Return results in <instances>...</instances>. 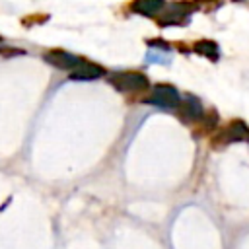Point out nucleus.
Wrapping results in <instances>:
<instances>
[{"label": "nucleus", "instance_id": "6", "mask_svg": "<svg viewBox=\"0 0 249 249\" xmlns=\"http://www.w3.org/2000/svg\"><path fill=\"white\" fill-rule=\"evenodd\" d=\"M179 109H181V113H179L181 119H183V121H189V123H196V121H200L202 115L206 113L204 107H202V103H200V99L195 97V95H191V93H187V97L181 101Z\"/></svg>", "mask_w": 249, "mask_h": 249}, {"label": "nucleus", "instance_id": "1", "mask_svg": "<svg viewBox=\"0 0 249 249\" xmlns=\"http://www.w3.org/2000/svg\"><path fill=\"white\" fill-rule=\"evenodd\" d=\"M109 82L121 93H138V91L148 89V86H150L148 78L142 72H132V70H128V72H123V70L121 72H111Z\"/></svg>", "mask_w": 249, "mask_h": 249}, {"label": "nucleus", "instance_id": "7", "mask_svg": "<svg viewBox=\"0 0 249 249\" xmlns=\"http://www.w3.org/2000/svg\"><path fill=\"white\" fill-rule=\"evenodd\" d=\"M105 76V68L95 64V62H88L84 60L78 68H74L70 72V80H80V82H88V80H97Z\"/></svg>", "mask_w": 249, "mask_h": 249}, {"label": "nucleus", "instance_id": "8", "mask_svg": "<svg viewBox=\"0 0 249 249\" xmlns=\"http://www.w3.org/2000/svg\"><path fill=\"white\" fill-rule=\"evenodd\" d=\"M165 8V2L163 0H134L130 4V10L134 14H140V16H148V18H158Z\"/></svg>", "mask_w": 249, "mask_h": 249}, {"label": "nucleus", "instance_id": "12", "mask_svg": "<svg viewBox=\"0 0 249 249\" xmlns=\"http://www.w3.org/2000/svg\"><path fill=\"white\" fill-rule=\"evenodd\" d=\"M0 43H2V37H0Z\"/></svg>", "mask_w": 249, "mask_h": 249}, {"label": "nucleus", "instance_id": "5", "mask_svg": "<svg viewBox=\"0 0 249 249\" xmlns=\"http://www.w3.org/2000/svg\"><path fill=\"white\" fill-rule=\"evenodd\" d=\"M43 58L51 66H54L58 70H70V72L84 62V58H80L78 54H72V53L62 51V49H51V51H47L43 54Z\"/></svg>", "mask_w": 249, "mask_h": 249}, {"label": "nucleus", "instance_id": "4", "mask_svg": "<svg viewBox=\"0 0 249 249\" xmlns=\"http://www.w3.org/2000/svg\"><path fill=\"white\" fill-rule=\"evenodd\" d=\"M241 140H249V126L243 121H231L230 124H226L214 138V148H222L226 144L231 142H241Z\"/></svg>", "mask_w": 249, "mask_h": 249}, {"label": "nucleus", "instance_id": "11", "mask_svg": "<svg viewBox=\"0 0 249 249\" xmlns=\"http://www.w3.org/2000/svg\"><path fill=\"white\" fill-rule=\"evenodd\" d=\"M160 51H161V49H156V53L150 51L146 58H148L150 62H161V64H167V62H169V54H161ZM165 53H167V51H165Z\"/></svg>", "mask_w": 249, "mask_h": 249}, {"label": "nucleus", "instance_id": "10", "mask_svg": "<svg viewBox=\"0 0 249 249\" xmlns=\"http://www.w3.org/2000/svg\"><path fill=\"white\" fill-rule=\"evenodd\" d=\"M202 124H204V128L206 130H210V128H214V126H218V123H220V117L214 113V111H208V113H204L202 115Z\"/></svg>", "mask_w": 249, "mask_h": 249}, {"label": "nucleus", "instance_id": "9", "mask_svg": "<svg viewBox=\"0 0 249 249\" xmlns=\"http://www.w3.org/2000/svg\"><path fill=\"white\" fill-rule=\"evenodd\" d=\"M193 51H195L196 54H200V56L210 58V60H218V58H220V47H218L214 41H210V39H200V41H196V43L193 45Z\"/></svg>", "mask_w": 249, "mask_h": 249}, {"label": "nucleus", "instance_id": "3", "mask_svg": "<svg viewBox=\"0 0 249 249\" xmlns=\"http://www.w3.org/2000/svg\"><path fill=\"white\" fill-rule=\"evenodd\" d=\"M193 10L195 8L187 2H173V4L165 6L163 12L158 16V23L161 27H165V25H185L189 21Z\"/></svg>", "mask_w": 249, "mask_h": 249}, {"label": "nucleus", "instance_id": "2", "mask_svg": "<svg viewBox=\"0 0 249 249\" xmlns=\"http://www.w3.org/2000/svg\"><path fill=\"white\" fill-rule=\"evenodd\" d=\"M144 103H150L158 109H165V111H171V109H179L181 105V93L177 91V88L169 86V84H158L152 88V93L148 97L142 99Z\"/></svg>", "mask_w": 249, "mask_h": 249}]
</instances>
